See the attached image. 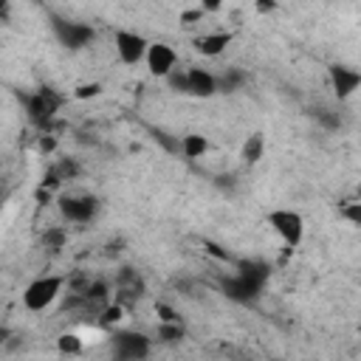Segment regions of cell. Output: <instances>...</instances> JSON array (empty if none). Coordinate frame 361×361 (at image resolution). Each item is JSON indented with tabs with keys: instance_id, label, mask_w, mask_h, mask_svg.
Wrapping results in <instances>:
<instances>
[{
	"instance_id": "obj_24",
	"label": "cell",
	"mask_w": 361,
	"mask_h": 361,
	"mask_svg": "<svg viewBox=\"0 0 361 361\" xmlns=\"http://www.w3.org/2000/svg\"><path fill=\"white\" fill-rule=\"evenodd\" d=\"M341 217H344L347 223H353V226H361V203H358V200L344 203V206H341Z\"/></svg>"
},
{
	"instance_id": "obj_18",
	"label": "cell",
	"mask_w": 361,
	"mask_h": 361,
	"mask_svg": "<svg viewBox=\"0 0 361 361\" xmlns=\"http://www.w3.org/2000/svg\"><path fill=\"white\" fill-rule=\"evenodd\" d=\"M183 336H186V330H183L180 322H175V324H158V344L172 347V344H180Z\"/></svg>"
},
{
	"instance_id": "obj_13",
	"label": "cell",
	"mask_w": 361,
	"mask_h": 361,
	"mask_svg": "<svg viewBox=\"0 0 361 361\" xmlns=\"http://www.w3.org/2000/svg\"><path fill=\"white\" fill-rule=\"evenodd\" d=\"M206 149H209L206 135H200V133H186V135H180V155H183V158L195 161V158L206 155Z\"/></svg>"
},
{
	"instance_id": "obj_28",
	"label": "cell",
	"mask_w": 361,
	"mask_h": 361,
	"mask_svg": "<svg viewBox=\"0 0 361 361\" xmlns=\"http://www.w3.org/2000/svg\"><path fill=\"white\" fill-rule=\"evenodd\" d=\"M56 186H59V178L48 169V172H45V178H42V189H48V192H51V189H56Z\"/></svg>"
},
{
	"instance_id": "obj_6",
	"label": "cell",
	"mask_w": 361,
	"mask_h": 361,
	"mask_svg": "<svg viewBox=\"0 0 361 361\" xmlns=\"http://www.w3.org/2000/svg\"><path fill=\"white\" fill-rule=\"evenodd\" d=\"M99 209H102V203L96 195H62L59 197V214L76 226L96 220Z\"/></svg>"
},
{
	"instance_id": "obj_23",
	"label": "cell",
	"mask_w": 361,
	"mask_h": 361,
	"mask_svg": "<svg viewBox=\"0 0 361 361\" xmlns=\"http://www.w3.org/2000/svg\"><path fill=\"white\" fill-rule=\"evenodd\" d=\"M99 93H102V85H99V82H85V85L73 87V99H79V102H85V99H96Z\"/></svg>"
},
{
	"instance_id": "obj_5",
	"label": "cell",
	"mask_w": 361,
	"mask_h": 361,
	"mask_svg": "<svg viewBox=\"0 0 361 361\" xmlns=\"http://www.w3.org/2000/svg\"><path fill=\"white\" fill-rule=\"evenodd\" d=\"M51 28H54V37L59 39V45H65L68 51H82V48H87V45L96 39V31H93V25H87V23L54 17Z\"/></svg>"
},
{
	"instance_id": "obj_7",
	"label": "cell",
	"mask_w": 361,
	"mask_h": 361,
	"mask_svg": "<svg viewBox=\"0 0 361 361\" xmlns=\"http://www.w3.org/2000/svg\"><path fill=\"white\" fill-rule=\"evenodd\" d=\"M113 48H116V56L124 62V65H138L144 62L147 56V48H149V39L138 31H127V28H118L113 34Z\"/></svg>"
},
{
	"instance_id": "obj_14",
	"label": "cell",
	"mask_w": 361,
	"mask_h": 361,
	"mask_svg": "<svg viewBox=\"0 0 361 361\" xmlns=\"http://www.w3.org/2000/svg\"><path fill=\"white\" fill-rule=\"evenodd\" d=\"M262 155H265V135L262 133H251L245 138V144H243V161L248 166H254V164H259Z\"/></svg>"
},
{
	"instance_id": "obj_10",
	"label": "cell",
	"mask_w": 361,
	"mask_h": 361,
	"mask_svg": "<svg viewBox=\"0 0 361 361\" xmlns=\"http://www.w3.org/2000/svg\"><path fill=\"white\" fill-rule=\"evenodd\" d=\"M186 93L197 99H209L217 93V76L206 68H186Z\"/></svg>"
},
{
	"instance_id": "obj_21",
	"label": "cell",
	"mask_w": 361,
	"mask_h": 361,
	"mask_svg": "<svg viewBox=\"0 0 361 361\" xmlns=\"http://www.w3.org/2000/svg\"><path fill=\"white\" fill-rule=\"evenodd\" d=\"M124 319V305H118V302H107L102 310H99V324H104V327H110V324H118Z\"/></svg>"
},
{
	"instance_id": "obj_29",
	"label": "cell",
	"mask_w": 361,
	"mask_h": 361,
	"mask_svg": "<svg viewBox=\"0 0 361 361\" xmlns=\"http://www.w3.org/2000/svg\"><path fill=\"white\" fill-rule=\"evenodd\" d=\"M8 336H11V330H8V327H0V347L8 341Z\"/></svg>"
},
{
	"instance_id": "obj_1",
	"label": "cell",
	"mask_w": 361,
	"mask_h": 361,
	"mask_svg": "<svg viewBox=\"0 0 361 361\" xmlns=\"http://www.w3.org/2000/svg\"><path fill=\"white\" fill-rule=\"evenodd\" d=\"M62 288H65V276H59V274L37 276V279L28 282L25 290H23V307L31 310V313L48 310V307L62 296Z\"/></svg>"
},
{
	"instance_id": "obj_11",
	"label": "cell",
	"mask_w": 361,
	"mask_h": 361,
	"mask_svg": "<svg viewBox=\"0 0 361 361\" xmlns=\"http://www.w3.org/2000/svg\"><path fill=\"white\" fill-rule=\"evenodd\" d=\"M231 39H234L231 31H206V34H197V37L192 39V45H195V51L203 54V56H220V54L228 48Z\"/></svg>"
},
{
	"instance_id": "obj_26",
	"label": "cell",
	"mask_w": 361,
	"mask_h": 361,
	"mask_svg": "<svg viewBox=\"0 0 361 361\" xmlns=\"http://www.w3.org/2000/svg\"><path fill=\"white\" fill-rule=\"evenodd\" d=\"M155 313H158L161 324H175V322H180V319H178V313H175L169 305H164V302H158V305H155Z\"/></svg>"
},
{
	"instance_id": "obj_4",
	"label": "cell",
	"mask_w": 361,
	"mask_h": 361,
	"mask_svg": "<svg viewBox=\"0 0 361 361\" xmlns=\"http://www.w3.org/2000/svg\"><path fill=\"white\" fill-rule=\"evenodd\" d=\"M265 220L288 248L302 245V240H305V217L299 212H293V209H271Z\"/></svg>"
},
{
	"instance_id": "obj_22",
	"label": "cell",
	"mask_w": 361,
	"mask_h": 361,
	"mask_svg": "<svg viewBox=\"0 0 361 361\" xmlns=\"http://www.w3.org/2000/svg\"><path fill=\"white\" fill-rule=\"evenodd\" d=\"M313 118H316L324 130H338V127H341V116L333 113V110H327V107H319V110L313 113Z\"/></svg>"
},
{
	"instance_id": "obj_19",
	"label": "cell",
	"mask_w": 361,
	"mask_h": 361,
	"mask_svg": "<svg viewBox=\"0 0 361 361\" xmlns=\"http://www.w3.org/2000/svg\"><path fill=\"white\" fill-rule=\"evenodd\" d=\"M56 350H59L62 355H79V353L85 350V338H82L79 333H62V336L56 338Z\"/></svg>"
},
{
	"instance_id": "obj_9",
	"label": "cell",
	"mask_w": 361,
	"mask_h": 361,
	"mask_svg": "<svg viewBox=\"0 0 361 361\" xmlns=\"http://www.w3.org/2000/svg\"><path fill=\"white\" fill-rule=\"evenodd\" d=\"M330 85H333L336 99L344 102L361 87V73L355 68H347V65H330Z\"/></svg>"
},
{
	"instance_id": "obj_2",
	"label": "cell",
	"mask_w": 361,
	"mask_h": 361,
	"mask_svg": "<svg viewBox=\"0 0 361 361\" xmlns=\"http://www.w3.org/2000/svg\"><path fill=\"white\" fill-rule=\"evenodd\" d=\"M59 104H62V96L54 93L51 87H39V90L23 96V107L28 113V121L37 124V127H48L51 118L56 116Z\"/></svg>"
},
{
	"instance_id": "obj_17",
	"label": "cell",
	"mask_w": 361,
	"mask_h": 361,
	"mask_svg": "<svg viewBox=\"0 0 361 361\" xmlns=\"http://www.w3.org/2000/svg\"><path fill=\"white\" fill-rule=\"evenodd\" d=\"M51 172H54V175L59 178V183H62V180H76V178L82 175V166H79L76 158H59Z\"/></svg>"
},
{
	"instance_id": "obj_12",
	"label": "cell",
	"mask_w": 361,
	"mask_h": 361,
	"mask_svg": "<svg viewBox=\"0 0 361 361\" xmlns=\"http://www.w3.org/2000/svg\"><path fill=\"white\" fill-rule=\"evenodd\" d=\"M223 288H226V293H228L231 299H237V302H251V299H257V296H259V290H262L265 285H259V282H254V279H248V276L237 274V276H234V279H228Z\"/></svg>"
},
{
	"instance_id": "obj_3",
	"label": "cell",
	"mask_w": 361,
	"mask_h": 361,
	"mask_svg": "<svg viewBox=\"0 0 361 361\" xmlns=\"http://www.w3.org/2000/svg\"><path fill=\"white\" fill-rule=\"evenodd\" d=\"M110 347L116 361H144L152 350V341L141 330H118L110 336Z\"/></svg>"
},
{
	"instance_id": "obj_20",
	"label": "cell",
	"mask_w": 361,
	"mask_h": 361,
	"mask_svg": "<svg viewBox=\"0 0 361 361\" xmlns=\"http://www.w3.org/2000/svg\"><path fill=\"white\" fill-rule=\"evenodd\" d=\"M152 141L161 144L169 155H180V135H172V133H166V130L152 127Z\"/></svg>"
},
{
	"instance_id": "obj_8",
	"label": "cell",
	"mask_w": 361,
	"mask_h": 361,
	"mask_svg": "<svg viewBox=\"0 0 361 361\" xmlns=\"http://www.w3.org/2000/svg\"><path fill=\"white\" fill-rule=\"evenodd\" d=\"M144 62H147V68H149L152 76L166 79L178 68V54H175V48L169 42H149Z\"/></svg>"
},
{
	"instance_id": "obj_31",
	"label": "cell",
	"mask_w": 361,
	"mask_h": 361,
	"mask_svg": "<svg viewBox=\"0 0 361 361\" xmlns=\"http://www.w3.org/2000/svg\"><path fill=\"white\" fill-rule=\"evenodd\" d=\"M0 17H8V3H0Z\"/></svg>"
},
{
	"instance_id": "obj_27",
	"label": "cell",
	"mask_w": 361,
	"mask_h": 361,
	"mask_svg": "<svg viewBox=\"0 0 361 361\" xmlns=\"http://www.w3.org/2000/svg\"><path fill=\"white\" fill-rule=\"evenodd\" d=\"M54 149H56V135H51V133L39 135V141H37V152H39V155H51Z\"/></svg>"
},
{
	"instance_id": "obj_25",
	"label": "cell",
	"mask_w": 361,
	"mask_h": 361,
	"mask_svg": "<svg viewBox=\"0 0 361 361\" xmlns=\"http://www.w3.org/2000/svg\"><path fill=\"white\" fill-rule=\"evenodd\" d=\"M166 85L175 90V93H186V73L180 68H175L169 76H166Z\"/></svg>"
},
{
	"instance_id": "obj_30",
	"label": "cell",
	"mask_w": 361,
	"mask_h": 361,
	"mask_svg": "<svg viewBox=\"0 0 361 361\" xmlns=\"http://www.w3.org/2000/svg\"><path fill=\"white\" fill-rule=\"evenodd\" d=\"M276 6L274 3H257V11H274Z\"/></svg>"
},
{
	"instance_id": "obj_16",
	"label": "cell",
	"mask_w": 361,
	"mask_h": 361,
	"mask_svg": "<svg viewBox=\"0 0 361 361\" xmlns=\"http://www.w3.org/2000/svg\"><path fill=\"white\" fill-rule=\"evenodd\" d=\"M39 240H42V248H48V251H62V248L68 245V231H65L62 226H48Z\"/></svg>"
},
{
	"instance_id": "obj_15",
	"label": "cell",
	"mask_w": 361,
	"mask_h": 361,
	"mask_svg": "<svg viewBox=\"0 0 361 361\" xmlns=\"http://www.w3.org/2000/svg\"><path fill=\"white\" fill-rule=\"evenodd\" d=\"M243 85H245V73L240 68H226L223 76H217V90H223V93H234Z\"/></svg>"
}]
</instances>
